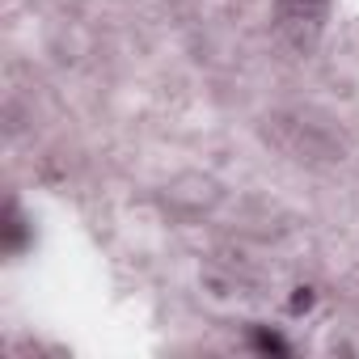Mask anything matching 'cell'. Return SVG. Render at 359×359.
I'll return each mask as SVG.
<instances>
[{
  "label": "cell",
  "mask_w": 359,
  "mask_h": 359,
  "mask_svg": "<svg viewBox=\"0 0 359 359\" xmlns=\"http://www.w3.org/2000/svg\"><path fill=\"white\" fill-rule=\"evenodd\" d=\"M321 13H325V0H279V22L300 34H304V26H309V34H317Z\"/></svg>",
  "instance_id": "obj_1"
},
{
  "label": "cell",
  "mask_w": 359,
  "mask_h": 359,
  "mask_svg": "<svg viewBox=\"0 0 359 359\" xmlns=\"http://www.w3.org/2000/svg\"><path fill=\"white\" fill-rule=\"evenodd\" d=\"M254 346H258V351H275V355H287V342H283L279 334H262V330H258V334H254Z\"/></svg>",
  "instance_id": "obj_2"
},
{
  "label": "cell",
  "mask_w": 359,
  "mask_h": 359,
  "mask_svg": "<svg viewBox=\"0 0 359 359\" xmlns=\"http://www.w3.org/2000/svg\"><path fill=\"white\" fill-rule=\"evenodd\" d=\"M309 304H313V292H309V287H300V292H296V300H292V313H300V309H309Z\"/></svg>",
  "instance_id": "obj_3"
}]
</instances>
